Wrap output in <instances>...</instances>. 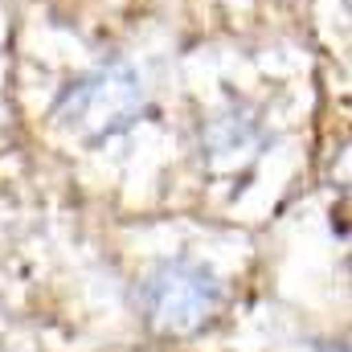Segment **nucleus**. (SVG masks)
Masks as SVG:
<instances>
[{"label": "nucleus", "instance_id": "nucleus-1", "mask_svg": "<svg viewBox=\"0 0 352 352\" xmlns=\"http://www.w3.org/2000/svg\"><path fill=\"white\" fill-rule=\"evenodd\" d=\"M144 107H148V90L140 82V74L123 62H107V66L78 74L62 90L54 119L66 135H74L82 144H102V140L127 131L144 115Z\"/></svg>", "mask_w": 352, "mask_h": 352}, {"label": "nucleus", "instance_id": "nucleus-2", "mask_svg": "<svg viewBox=\"0 0 352 352\" xmlns=\"http://www.w3.org/2000/svg\"><path fill=\"white\" fill-rule=\"evenodd\" d=\"M221 311V283L192 258H164L140 283V316L156 336H197Z\"/></svg>", "mask_w": 352, "mask_h": 352}, {"label": "nucleus", "instance_id": "nucleus-3", "mask_svg": "<svg viewBox=\"0 0 352 352\" xmlns=\"http://www.w3.org/2000/svg\"><path fill=\"white\" fill-rule=\"evenodd\" d=\"M266 148V127L263 119L242 107V102H226L217 107L209 119H201V131H197V152H201V164L205 173L213 176H242L258 164Z\"/></svg>", "mask_w": 352, "mask_h": 352}]
</instances>
